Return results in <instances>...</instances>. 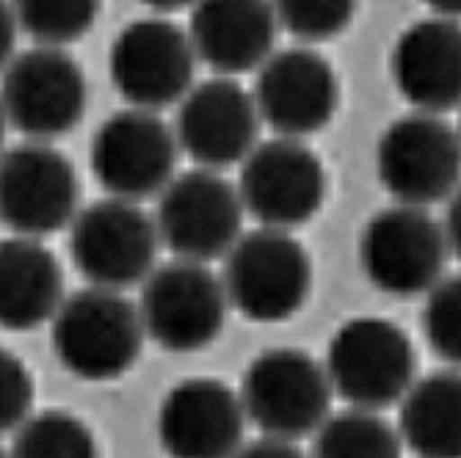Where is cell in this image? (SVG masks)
Listing matches in <instances>:
<instances>
[{"mask_svg": "<svg viewBox=\"0 0 461 458\" xmlns=\"http://www.w3.org/2000/svg\"><path fill=\"white\" fill-rule=\"evenodd\" d=\"M147 328L139 304L122 290L89 284L67 296L53 318V351L83 382H113L141 356Z\"/></svg>", "mask_w": 461, "mask_h": 458, "instance_id": "6da1fadb", "label": "cell"}, {"mask_svg": "<svg viewBox=\"0 0 461 458\" xmlns=\"http://www.w3.org/2000/svg\"><path fill=\"white\" fill-rule=\"evenodd\" d=\"M221 282L232 310L246 320L282 323L310 299L312 260L293 232L258 227L227 252Z\"/></svg>", "mask_w": 461, "mask_h": 458, "instance_id": "7a4b0ae2", "label": "cell"}, {"mask_svg": "<svg viewBox=\"0 0 461 458\" xmlns=\"http://www.w3.org/2000/svg\"><path fill=\"white\" fill-rule=\"evenodd\" d=\"M326 373L348 406L382 411L401 403L417 382V351L398 323L359 315L331 335Z\"/></svg>", "mask_w": 461, "mask_h": 458, "instance_id": "3957f363", "label": "cell"}, {"mask_svg": "<svg viewBox=\"0 0 461 458\" xmlns=\"http://www.w3.org/2000/svg\"><path fill=\"white\" fill-rule=\"evenodd\" d=\"M357 252L367 282L393 299L429 296L453 257L442 221L398 202L367 219Z\"/></svg>", "mask_w": 461, "mask_h": 458, "instance_id": "277c9868", "label": "cell"}, {"mask_svg": "<svg viewBox=\"0 0 461 458\" xmlns=\"http://www.w3.org/2000/svg\"><path fill=\"white\" fill-rule=\"evenodd\" d=\"M334 387L326 364L302 348H268L249 362L240 400L263 436L296 442L315 434L331 409Z\"/></svg>", "mask_w": 461, "mask_h": 458, "instance_id": "5b68a950", "label": "cell"}, {"mask_svg": "<svg viewBox=\"0 0 461 458\" xmlns=\"http://www.w3.org/2000/svg\"><path fill=\"white\" fill-rule=\"evenodd\" d=\"M375 172L398 204L429 211L461 185V136L437 113L398 116L375 144Z\"/></svg>", "mask_w": 461, "mask_h": 458, "instance_id": "8992f818", "label": "cell"}, {"mask_svg": "<svg viewBox=\"0 0 461 458\" xmlns=\"http://www.w3.org/2000/svg\"><path fill=\"white\" fill-rule=\"evenodd\" d=\"M160 246L155 216L144 213L139 202L116 196L80 207L69 227V252L77 274L108 290L144 284L158 268Z\"/></svg>", "mask_w": 461, "mask_h": 458, "instance_id": "52a82bcc", "label": "cell"}, {"mask_svg": "<svg viewBox=\"0 0 461 458\" xmlns=\"http://www.w3.org/2000/svg\"><path fill=\"white\" fill-rule=\"evenodd\" d=\"M230 296L207 263L180 260L158 265L141 284V318L147 337L175 354L213 346L227 326Z\"/></svg>", "mask_w": 461, "mask_h": 458, "instance_id": "ba28073f", "label": "cell"}, {"mask_svg": "<svg viewBox=\"0 0 461 458\" xmlns=\"http://www.w3.org/2000/svg\"><path fill=\"white\" fill-rule=\"evenodd\" d=\"M246 207L238 185L216 169H188L158 196L155 224L163 246L180 260L227 257L243 235Z\"/></svg>", "mask_w": 461, "mask_h": 458, "instance_id": "9c48e42d", "label": "cell"}, {"mask_svg": "<svg viewBox=\"0 0 461 458\" xmlns=\"http://www.w3.org/2000/svg\"><path fill=\"white\" fill-rule=\"evenodd\" d=\"M196 58L191 36L177 22L141 17L113 36L108 75L124 103L158 111L180 103L194 89Z\"/></svg>", "mask_w": 461, "mask_h": 458, "instance_id": "30bf717a", "label": "cell"}, {"mask_svg": "<svg viewBox=\"0 0 461 458\" xmlns=\"http://www.w3.org/2000/svg\"><path fill=\"white\" fill-rule=\"evenodd\" d=\"M86 75L64 48L17 53L4 64V116L25 141H53L86 113Z\"/></svg>", "mask_w": 461, "mask_h": 458, "instance_id": "8fae6325", "label": "cell"}, {"mask_svg": "<svg viewBox=\"0 0 461 458\" xmlns=\"http://www.w3.org/2000/svg\"><path fill=\"white\" fill-rule=\"evenodd\" d=\"M177 133L155 111L124 108L111 113L92 139L89 160L103 191L141 202L160 196L177 175Z\"/></svg>", "mask_w": 461, "mask_h": 458, "instance_id": "7c38bea8", "label": "cell"}, {"mask_svg": "<svg viewBox=\"0 0 461 458\" xmlns=\"http://www.w3.org/2000/svg\"><path fill=\"white\" fill-rule=\"evenodd\" d=\"M238 191L260 227L287 229L312 221L326 199L323 160L302 139L260 141L240 163Z\"/></svg>", "mask_w": 461, "mask_h": 458, "instance_id": "4fadbf2b", "label": "cell"}, {"mask_svg": "<svg viewBox=\"0 0 461 458\" xmlns=\"http://www.w3.org/2000/svg\"><path fill=\"white\" fill-rule=\"evenodd\" d=\"M80 183L72 160L50 141H23L0 163V216L12 235L41 238L72 227Z\"/></svg>", "mask_w": 461, "mask_h": 458, "instance_id": "5bb4252c", "label": "cell"}, {"mask_svg": "<svg viewBox=\"0 0 461 458\" xmlns=\"http://www.w3.org/2000/svg\"><path fill=\"white\" fill-rule=\"evenodd\" d=\"M260 108L235 77L219 75L194 83L180 100L175 133L180 149L202 169L240 166L260 141Z\"/></svg>", "mask_w": 461, "mask_h": 458, "instance_id": "9a60e30c", "label": "cell"}, {"mask_svg": "<svg viewBox=\"0 0 461 458\" xmlns=\"http://www.w3.org/2000/svg\"><path fill=\"white\" fill-rule=\"evenodd\" d=\"M255 100L266 124L285 139H307L340 108V77L321 53L290 48L274 53L260 69Z\"/></svg>", "mask_w": 461, "mask_h": 458, "instance_id": "2e32d148", "label": "cell"}, {"mask_svg": "<svg viewBox=\"0 0 461 458\" xmlns=\"http://www.w3.org/2000/svg\"><path fill=\"white\" fill-rule=\"evenodd\" d=\"M240 392L219 379H183L163 395L158 439L169 458H235L243 447Z\"/></svg>", "mask_w": 461, "mask_h": 458, "instance_id": "e0dca14e", "label": "cell"}, {"mask_svg": "<svg viewBox=\"0 0 461 458\" xmlns=\"http://www.w3.org/2000/svg\"><path fill=\"white\" fill-rule=\"evenodd\" d=\"M390 72L414 111L442 116L461 108V22L439 14L411 22L395 39Z\"/></svg>", "mask_w": 461, "mask_h": 458, "instance_id": "ac0fdd59", "label": "cell"}, {"mask_svg": "<svg viewBox=\"0 0 461 458\" xmlns=\"http://www.w3.org/2000/svg\"><path fill=\"white\" fill-rule=\"evenodd\" d=\"M276 31L274 0H196L188 22L199 61L227 77L260 69L274 56Z\"/></svg>", "mask_w": 461, "mask_h": 458, "instance_id": "d6986e66", "label": "cell"}, {"mask_svg": "<svg viewBox=\"0 0 461 458\" xmlns=\"http://www.w3.org/2000/svg\"><path fill=\"white\" fill-rule=\"evenodd\" d=\"M64 268L41 238L12 235L0 246V323L9 331L45 326L61 310Z\"/></svg>", "mask_w": 461, "mask_h": 458, "instance_id": "ffe728a7", "label": "cell"}, {"mask_svg": "<svg viewBox=\"0 0 461 458\" xmlns=\"http://www.w3.org/2000/svg\"><path fill=\"white\" fill-rule=\"evenodd\" d=\"M398 434L417 458H461V370H434L411 384Z\"/></svg>", "mask_w": 461, "mask_h": 458, "instance_id": "44dd1931", "label": "cell"}, {"mask_svg": "<svg viewBox=\"0 0 461 458\" xmlns=\"http://www.w3.org/2000/svg\"><path fill=\"white\" fill-rule=\"evenodd\" d=\"M401 434L370 409H346L329 414L315 431L310 458H401Z\"/></svg>", "mask_w": 461, "mask_h": 458, "instance_id": "7402d4cb", "label": "cell"}, {"mask_svg": "<svg viewBox=\"0 0 461 458\" xmlns=\"http://www.w3.org/2000/svg\"><path fill=\"white\" fill-rule=\"evenodd\" d=\"M6 458H100L92 428L69 411H39L14 431Z\"/></svg>", "mask_w": 461, "mask_h": 458, "instance_id": "603a6c76", "label": "cell"}, {"mask_svg": "<svg viewBox=\"0 0 461 458\" xmlns=\"http://www.w3.org/2000/svg\"><path fill=\"white\" fill-rule=\"evenodd\" d=\"M20 28L45 48L72 45L100 17L103 0H9Z\"/></svg>", "mask_w": 461, "mask_h": 458, "instance_id": "cb8c5ba5", "label": "cell"}, {"mask_svg": "<svg viewBox=\"0 0 461 458\" xmlns=\"http://www.w3.org/2000/svg\"><path fill=\"white\" fill-rule=\"evenodd\" d=\"M359 0H274L279 28L302 41H329L340 36L357 14Z\"/></svg>", "mask_w": 461, "mask_h": 458, "instance_id": "d4e9b609", "label": "cell"}, {"mask_svg": "<svg viewBox=\"0 0 461 458\" xmlns=\"http://www.w3.org/2000/svg\"><path fill=\"white\" fill-rule=\"evenodd\" d=\"M423 335L442 362L461 370V274L445 276L426 296Z\"/></svg>", "mask_w": 461, "mask_h": 458, "instance_id": "484cf974", "label": "cell"}, {"mask_svg": "<svg viewBox=\"0 0 461 458\" xmlns=\"http://www.w3.org/2000/svg\"><path fill=\"white\" fill-rule=\"evenodd\" d=\"M33 414V376L25 362L6 351L0 354V428L14 434Z\"/></svg>", "mask_w": 461, "mask_h": 458, "instance_id": "4316f807", "label": "cell"}, {"mask_svg": "<svg viewBox=\"0 0 461 458\" xmlns=\"http://www.w3.org/2000/svg\"><path fill=\"white\" fill-rule=\"evenodd\" d=\"M235 458H310L304 455L296 445L287 439H276V436H263L258 442L243 445Z\"/></svg>", "mask_w": 461, "mask_h": 458, "instance_id": "83f0119b", "label": "cell"}, {"mask_svg": "<svg viewBox=\"0 0 461 458\" xmlns=\"http://www.w3.org/2000/svg\"><path fill=\"white\" fill-rule=\"evenodd\" d=\"M442 227H445V235H447L450 255H453L456 260H461V185H458V191L447 199Z\"/></svg>", "mask_w": 461, "mask_h": 458, "instance_id": "f1b7e54d", "label": "cell"}, {"mask_svg": "<svg viewBox=\"0 0 461 458\" xmlns=\"http://www.w3.org/2000/svg\"><path fill=\"white\" fill-rule=\"evenodd\" d=\"M144 6H149L152 12L158 14H172V12H180V9H194L196 0H141Z\"/></svg>", "mask_w": 461, "mask_h": 458, "instance_id": "f546056e", "label": "cell"}, {"mask_svg": "<svg viewBox=\"0 0 461 458\" xmlns=\"http://www.w3.org/2000/svg\"><path fill=\"white\" fill-rule=\"evenodd\" d=\"M423 4L439 17L461 20V0H423Z\"/></svg>", "mask_w": 461, "mask_h": 458, "instance_id": "4dcf8cb0", "label": "cell"}, {"mask_svg": "<svg viewBox=\"0 0 461 458\" xmlns=\"http://www.w3.org/2000/svg\"><path fill=\"white\" fill-rule=\"evenodd\" d=\"M456 130H458V136H461V119H458V128H456Z\"/></svg>", "mask_w": 461, "mask_h": 458, "instance_id": "1f68e13d", "label": "cell"}]
</instances>
